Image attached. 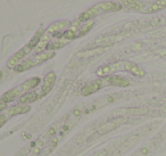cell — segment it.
Instances as JSON below:
<instances>
[{
	"label": "cell",
	"instance_id": "cell-1",
	"mask_svg": "<svg viewBox=\"0 0 166 156\" xmlns=\"http://www.w3.org/2000/svg\"><path fill=\"white\" fill-rule=\"evenodd\" d=\"M121 9L122 6L119 5L117 3H115V1H102V3H99L97 5H95V6H92L91 8L86 9V12H83L80 15V17H79V21L80 22L92 21V18L100 15L102 13L119 12Z\"/></svg>",
	"mask_w": 166,
	"mask_h": 156
},
{
	"label": "cell",
	"instance_id": "cell-2",
	"mask_svg": "<svg viewBox=\"0 0 166 156\" xmlns=\"http://www.w3.org/2000/svg\"><path fill=\"white\" fill-rule=\"evenodd\" d=\"M122 122L119 120H115V121H110V122H108V123L106 124H102V125L99 128L98 130H97V132H96L95 135L91 136V139H89L90 140H95L96 138H98V137H101V136L106 135V133H108V132H110L112 130H115L117 126H119V124H121Z\"/></svg>",
	"mask_w": 166,
	"mask_h": 156
},
{
	"label": "cell",
	"instance_id": "cell-3",
	"mask_svg": "<svg viewBox=\"0 0 166 156\" xmlns=\"http://www.w3.org/2000/svg\"><path fill=\"white\" fill-rule=\"evenodd\" d=\"M102 83H104V81H102L101 79L95 80V81H92V82H90V83L86 84V86L82 88L81 93H82L83 96H89V95H92V93L97 92L99 89H101Z\"/></svg>",
	"mask_w": 166,
	"mask_h": 156
},
{
	"label": "cell",
	"instance_id": "cell-4",
	"mask_svg": "<svg viewBox=\"0 0 166 156\" xmlns=\"http://www.w3.org/2000/svg\"><path fill=\"white\" fill-rule=\"evenodd\" d=\"M56 82V74L53 72H49L45 78V82L41 88V96H46L50 92L53 88V84Z\"/></svg>",
	"mask_w": 166,
	"mask_h": 156
},
{
	"label": "cell",
	"instance_id": "cell-5",
	"mask_svg": "<svg viewBox=\"0 0 166 156\" xmlns=\"http://www.w3.org/2000/svg\"><path fill=\"white\" fill-rule=\"evenodd\" d=\"M69 25H71V22L67 21V20L55 22V23H53V24L47 29V33L48 34H57V33L63 32L64 30H66Z\"/></svg>",
	"mask_w": 166,
	"mask_h": 156
},
{
	"label": "cell",
	"instance_id": "cell-6",
	"mask_svg": "<svg viewBox=\"0 0 166 156\" xmlns=\"http://www.w3.org/2000/svg\"><path fill=\"white\" fill-rule=\"evenodd\" d=\"M121 70H124V63H114L112 65H106L98 69L97 74L99 76H106L110 73L115 72V71H121Z\"/></svg>",
	"mask_w": 166,
	"mask_h": 156
},
{
	"label": "cell",
	"instance_id": "cell-7",
	"mask_svg": "<svg viewBox=\"0 0 166 156\" xmlns=\"http://www.w3.org/2000/svg\"><path fill=\"white\" fill-rule=\"evenodd\" d=\"M31 51V49L27 47V46H25L24 48H22L21 50H18L17 53H16L14 56H12V57L9 58L8 63H7V65L9 66V67H15V66H17V63L19 62L21 59H23L25 56H26Z\"/></svg>",
	"mask_w": 166,
	"mask_h": 156
},
{
	"label": "cell",
	"instance_id": "cell-8",
	"mask_svg": "<svg viewBox=\"0 0 166 156\" xmlns=\"http://www.w3.org/2000/svg\"><path fill=\"white\" fill-rule=\"evenodd\" d=\"M107 82L112 86H115V87H122V88H125L128 87L130 82L124 76H119V75H110L107 78Z\"/></svg>",
	"mask_w": 166,
	"mask_h": 156
},
{
	"label": "cell",
	"instance_id": "cell-9",
	"mask_svg": "<svg viewBox=\"0 0 166 156\" xmlns=\"http://www.w3.org/2000/svg\"><path fill=\"white\" fill-rule=\"evenodd\" d=\"M121 3L123 6H126L133 10H140V12H142L148 6V3L140 1V0H121Z\"/></svg>",
	"mask_w": 166,
	"mask_h": 156
},
{
	"label": "cell",
	"instance_id": "cell-10",
	"mask_svg": "<svg viewBox=\"0 0 166 156\" xmlns=\"http://www.w3.org/2000/svg\"><path fill=\"white\" fill-rule=\"evenodd\" d=\"M164 8H166V0H157V1H155L152 3H148V6L143 9L142 13L151 14V13L159 12Z\"/></svg>",
	"mask_w": 166,
	"mask_h": 156
},
{
	"label": "cell",
	"instance_id": "cell-11",
	"mask_svg": "<svg viewBox=\"0 0 166 156\" xmlns=\"http://www.w3.org/2000/svg\"><path fill=\"white\" fill-rule=\"evenodd\" d=\"M21 92H23L21 89V87H18V88H14V89H12V90H9L7 91V92H5L1 96V102L3 103H10L13 102L14 99L17 98L19 95H21Z\"/></svg>",
	"mask_w": 166,
	"mask_h": 156
},
{
	"label": "cell",
	"instance_id": "cell-12",
	"mask_svg": "<svg viewBox=\"0 0 166 156\" xmlns=\"http://www.w3.org/2000/svg\"><path fill=\"white\" fill-rule=\"evenodd\" d=\"M124 70L131 72L133 75H136V76H143V75H145V71H143L140 66H138L134 63H131V62H125Z\"/></svg>",
	"mask_w": 166,
	"mask_h": 156
},
{
	"label": "cell",
	"instance_id": "cell-13",
	"mask_svg": "<svg viewBox=\"0 0 166 156\" xmlns=\"http://www.w3.org/2000/svg\"><path fill=\"white\" fill-rule=\"evenodd\" d=\"M39 84H40V78H38V76H36V78H31L22 84L21 89H22V91L32 90V89H34L36 87H38Z\"/></svg>",
	"mask_w": 166,
	"mask_h": 156
},
{
	"label": "cell",
	"instance_id": "cell-14",
	"mask_svg": "<svg viewBox=\"0 0 166 156\" xmlns=\"http://www.w3.org/2000/svg\"><path fill=\"white\" fill-rule=\"evenodd\" d=\"M39 98H40V96H39L38 93L34 92V91H31V92H26V93H24L23 96H21L19 102H21L23 105H26V104L36 102Z\"/></svg>",
	"mask_w": 166,
	"mask_h": 156
},
{
	"label": "cell",
	"instance_id": "cell-15",
	"mask_svg": "<svg viewBox=\"0 0 166 156\" xmlns=\"http://www.w3.org/2000/svg\"><path fill=\"white\" fill-rule=\"evenodd\" d=\"M43 33H45V30L43 29H40V30L36 31V33L33 36V38L30 40V42L27 43V47L32 50V49L36 48V46L39 45V42H40V40H41V38L43 36Z\"/></svg>",
	"mask_w": 166,
	"mask_h": 156
},
{
	"label": "cell",
	"instance_id": "cell-16",
	"mask_svg": "<svg viewBox=\"0 0 166 156\" xmlns=\"http://www.w3.org/2000/svg\"><path fill=\"white\" fill-rule=\"evenodd\" d=\"M30 106H26V105H18V106H14L9 109V113H8V116H14V115H19V114H24V113H27L30 112Z\"/></svg>",
	"mask_w": 166,
	"mask_h": 156
},
{
	"label": "cell",
	"instance_id": "cell-17",
	"mask_svg": "<svg viewBox=\"0 0 166 156\" xmlns=\"http://www.w3.org/2000/svg\"><path fill=\"white\" fill-rule=\"evenodd\" d=\"M33 66H36L34 59H26L24 60L23 63L15 66V72H24V71H27V70L32 69Z\"/></svg>",
	"mask_w": 166,
	"mask_h": 156
},
{
	"label": "cell",
	"instance_id": "cell-18",
	"mask_svg": "<svg viewBox=\"0 0 166 156\" xmlns=\"http://www.w3.org/2000/svg\"><path fill=\"white\" fill-rule=\"evenodd\" d=\"M55 57V51H42L40 54L34 58V62H36V65L42 63V62H46V60L50 59V58Z\"/></svg>",
	"mask_w": 166,
	"mask_h": 156
},
{
	"label": "cell",
	"instance_id": "cell-19",
	"mask_svg": "<svg viewBox=\"0 0 166 156\" xmlns=\"http://www.w3.org/2000/svg\"><path fill=\"white\" fill-rule=\"evenodd\" d=\"M68 42H69V40H66V39H58V40H55L53 42H50L49 45H48L47 49L48 50H56V49H59V48H63L64 46L68 45Z\"/></svg>",
	"mask_w": 166,
	"mask_h": 156
},
{
	"label": "cell",
	"instance_id": "cell-20",
	"mask_svg": "<svg viewBox=\"0 0 166 156\" xmlns=\"http://www.w3.org/2000/svg\"><path fill=\"white\" fill-rule=\"evenodd\" d=\"M93 21H88L86 22L84 24L81 26V29L79 30V32H77V38L79 36H84L88 32H90V30H91L92 27H93Z\"/></svg>",
	"mask_w": 166,
	"mask_h": 156
},
{
	"label": "cell",
	"instance_id": "cell-21",
	"mask_svg": "<svg viewBox=\"0 0 166 156\" xmlns=\"http://www.w3.org/2000/svg\"><path fill=\"white\" fill-rule=\"evenodd\" d=\"M105 48H102V47H100V48H95L92 49V50H86L84 53H81V54H79V56H84V57H90V56H92V57H95L97 55L102 54Z\"/></svg>",
	"mask_w": 166,
	"mask_h": 156
},
{
	"label": "cell",
	"instance_id": "cell-22",
	"mask_svg": "<svg viewBox=\"0 0 166 156\" xmlns=\"http://www.w3.org/2000/svg\"><path fill=\"white\" fill-rule=\"evenodd\" d=\"M73 125H74V123H67V124H63V126L60 128V136H65L66 133H68V132L71 131L72 128H73Z\"/></svg>",
	"mask_w": 166,
	"mask_h": 156
},
{
	"label": "cell",
	"instance_id": "cell-23",
	"mask_svg": "<svg viewBox=\"0 0 166 156\" xmlns=\"http://www.w3.org/2000/svg\"><path fill=\"white\" fill-rule=\"evenodd\" d=\"M59 125H60V124H55V125H53V126L50 128V129L48 130L47 135L49 136V137H53V135H56L57 131H58V130H60Z\"/></svg>",
	"mask_w": 166,
	"mask_h": 156
},
{
	"label": "cell",
	"instance_id": "cell-24",
	"mask_svg": "<svg viewBox=\"0 0 166 156\" xmlns=\"http://www.w3.org/2000/svg\"><path fill=\"white\" fill-rule=\"evenodd\" d=\"M83 112H84V111H83V109H82L81 107H76V108L74 109V111H73V115H74L75 117H79L81 114H82Z\"/></svg>",
	"mask_w": 166,
	"mask_h": 156
},
{
	"label": "cell",
	"instance_id": "cell-25",
	"mask_svg": "<svg viewBox=\"0 0 166 156\" xmlns=\"http://www.w3.org/2000/svg\"><path fill=\"white\" fill-rule=\"evenodd\" d=\"M8 120V115H0V128H3V125Z\"/></svg>",
	"mask_w": 166,
	"mask_h": 156
},
{
	"label": "cell",
	"instance_id": "cell-26",
	"mask_svg": "<svg viewBox=\"0 0 166 156\" xmlns=\"http://www.w3.org/2000/svg\"><path fill=\"white\" fill-rule=\"evenodd\" d=\"M6 107H7V104H6V103H3V102L0 103V112L3 111V109H5Z\"/></svg>",
	"mask_w": 166,
	"mask_h": 156
},
{
	"label": "cell",
	"instance_id": "cell-27",
	"mask_svg": "<svg viewBox=\"0 0 166 156\" xmlns=\"http://www.w3.org/2000/svg\"><path fill=\"white\" fill-rule=\"evenodd\" d=\"M1 79H3V72L0 71V80H1Z\"/></svg>",
	"mask_w": 166,
	"mask_h": 156
}]
</instances>
